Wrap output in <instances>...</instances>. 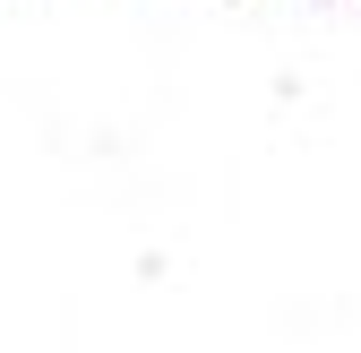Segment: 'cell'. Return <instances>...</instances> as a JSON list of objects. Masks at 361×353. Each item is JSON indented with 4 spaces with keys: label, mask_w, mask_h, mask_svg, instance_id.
Instances as JSON below:
<instances>
[]
</instances>
